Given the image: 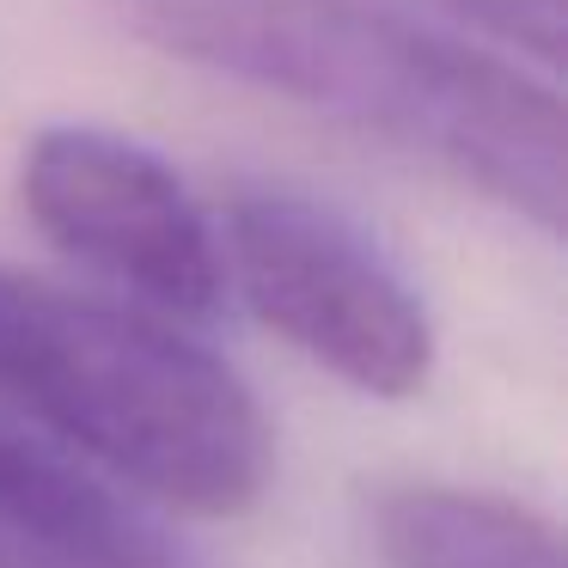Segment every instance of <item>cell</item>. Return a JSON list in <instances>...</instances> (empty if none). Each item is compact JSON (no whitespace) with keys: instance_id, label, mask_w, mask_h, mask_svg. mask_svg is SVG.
<instances>
[{"instance_id":"obj_5","label":"cell","mask_w":568,"mask_h":568,"mask_svg":"<svg viewBox=\"0 0 568 568\" xmlns=\"http://www.w3.org/2000/svg\"><path fill=\"white\" fill-rule=\"evenodd\" d=\"M0 568H165V550L111 489L0 434Z\"/></svg>"},{"instance_id":"obj_6","label":"cell","mask_w":568,"mask_h":568,"mask_svg":"<svg viewBox=\"0 0 568 568\" xmlns=\"http://www.w3.org/2000/svg\"><path fill=\"white\" fill-rule=\"evenodd\" d=\"M385 568H562V538L544 514L483 489L404 483L373 507Z\"/></svg>"},{"instance_id":"obj_4","label":"cell","mask_w":568,"mask_h":568,"mask_svg":"<svg viewBox=\"0 0 568 568\" xmlns=\"http://www.w3.org/2000/svg\"><path fill=\"white\" fill-rule=\"evenodd\" d=\"M19 196L62 257L87 263L123 294L172 318H209L221 306V233L184 190V178L141 141L55 123L26 148Z\"/></svg>"},{"instance_id":"obj_3","label":"cell","mask_w":568,"mask_h":568,"mask_svg":"<svg viewBox=\"0 0 568 568\" xmlns=\"http://www.w3.org/2000/svg\"><path fill=\"white\" fill-rule=\"evenodd\" d=\"M226 282L312 367L367 397H416L434 373V324L416 287L331 202L239 190L226 209Z\"/></svg>"},{"instance_id":"obj_1","label":"cell","mask_w":568,"mask_h":568,"mask_svg":"<svg viewBox=\"0 0 568 568\" xmlns=\"http://www.w3.org/2000/svg\"><path fill=\"white\" fill-rule=\"evenodd\" d=\"M116 19L172 62L379 135L562 233L568 148L556 87L477 43L373 0H111Z\"/></svg>"},{"instance_id":"obj_7","label":"cell","mask_w":568,"mask_h":568,"mask_svg":"<svg viewBox=\"0 0 568 568\" xmlns=\"http://www.w3.org/2000/svg\"><path fill=\"white\" fill-rule=\"evenodd\" d=\"M483 38L531 55L538 68L562 62V0H440Z\"/></svg>"},{"instance_id":"obj_2","label":"cell","mask_w":568,"mask_h":568,"mask_svg":"<svg viewBox=\"0 0 568 568\" xmlns=\"http://www.w3.org/2000/svg\"><path fill=\"white\" fill-rule=\"evenodd\" d=\"M0 404L178 514L226 519L275 465L251 385L184 331L0 263Z\"/></svg>"}]
</instances>
